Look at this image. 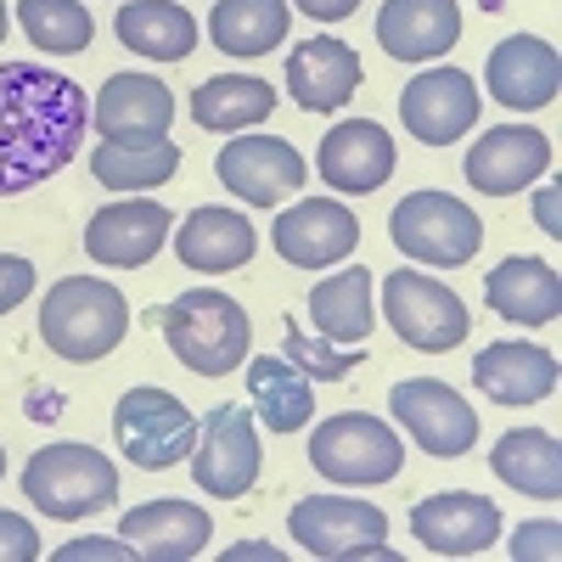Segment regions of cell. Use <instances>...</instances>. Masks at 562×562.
<instances>
[{"label":"cell","mask_w":562,"mask_h":562,"mask_svg":"<svg viewBox=\"0 0 562 562\" xmlns=\"http://www.w3.org/2000/svg\"><path fill=\"white\" fill-rule=\"evenodd\" d=\"M288 535L315 562H349V557H394L389 540V512L378 501L355 495H310L288 512Z\"/></svg>","instance_id":"cell-6"},{"label":"cell","mask_w":562,"mask_h":562,"mask_svg":"<svg viewBox=\"0 0 562 562\" xmlns=\"http://www.w3.org/2000/svg\"><path fill=\"white\" fill-rule=\"evenodd\" d=\"M479 113H484V97H479L473 74H461V68L416 74L400 97V119L422 147H450V140H461L479 124Z\"/></svg>","instance_id":"cell-13"},{"label":"cell","mask_w":562,"mask_h":562,"mask_svg":"<svg viewBox=\"0 0 562 562\" xmlns=\"http://www.w3.org/2000/svg\"><path fill=\"white\" fill-rule=\"evenodd\" d=\"M90 124H97L102 140H119V147H147V140H164L175 124V97L169 85L153 74H113L97 102H90Z\"/></svg>","instance_id":"cell-17"},{"label":"cell","mask_w":562,"mask_h":562,"mask_svg":"<svg viewBox=\"0 0 562 562\" xmlns=\"http://www.w3.org/2000/svg\"><path fill=\"white\" fill-rule=\"evenodd\" d=\"M90 175H97L108 192H153V186H169L180 175V140H147V147H119V140H102L90 153Z\"/></svg>","instance_id":"cell-33"},{"label":"cell","mask_w":562,"mask_h":562,"mask_svg":"<svg viewBox=\"0 0 562 562\" xmlns=\"http://www.w3.org/2000/svg\"><path fill=\"white\" fill-rule=\"evenodd\" d=\"M265 473V450H259V428L248 405H214L198 422V445H192V479L203 495L237 501L259 484Z\"/></svg>","instance_id":"cell-10"},{"label":"cell","mask_w":562,"mask_h":562,"mask_svg":"<svg viewBox=\"0 0 562 562\" xmlns=\"http://www.w3.org/2000/svg\"><path fill=\"white\" fill-rule=\"evenodd\" d=\"M23 495L52 524H79L119 501V467L90 445H45L23 467Z\"/></svg>","instance_id":"cell-4"},{"label":"cell","mask_w":562,"mask_h":562,"mask_svg":"<svg viewBox=\"0 0 562 562\" xmlns=\"http://www.w3.org/2000/svg\"><path fill=\"white\" fill-rule=\"evenodd\" d=\"M130 333V299L102 276H63L45 288L40 304V338L57 360L90 366L108 360Z\"/></svg>","instance_id":"cell-2"},{"label":"cell","mask_w":562,"mask_h":562,"mask_svg":"<svg viewBox=\"0 0 562 562\" xmlns=\"http://www.w3.org/2000/svg\"><path fill=\"white\" fill-rule=\"evenodd\" d=\"M153 321L164 326L175 360L186 371H198V378H225V371H237L248 360V349H254L248 310L237 299H225L220 288H186Z\"/></svg>","instance_id":"cell-3"},{"label":"cell","mask_w":562,"mask_h":562,"mask_svg":"<svg viewBox=\"0 0 562 562\" xmlns=\"http://www.w3.org/2000/svg\"><path fill=\"white\" fill-rule=\"evenodd\" d=\"M512 557H518V562H557L562 557V524L557 518H529V524H518V535H512V546H506Z\"/></svg>","instance_id":"cell-36"},{"label":"cell","mask_w":562,"mask_h":562,"mask_svg":"<svg viewBox=\"0 0 562 562\" xmlns=\"http://www.w3.org/2000/svg\"><path fill=\"white\" fill-rule=\"evenodd\" d=\"M113 439L130 456V467L140 473H164L180 467L198 445V416L186 400H175L169 389H130L113 411Z\"/></svg>","instance_id":"cell-8"},{"label":"cell","mask_w":562,"mask_h":562,"mask_svg":"<svg viewBox=\"0 0 562 562\" xmlns=\"http://www.w3.org/2000/svg\"><path fill=\"white\" fill-rule=\"evenodd\" d=\"M535 225L546 231V237H562V192H557V186H540V198H535Z\"/></svg>","instance_id":"cell-40"},{"label":"cell","mask_w":562,"mask_h":562,"mask_svg":"<svg viewBox=\"0 0 562 562\" xmlns=\"http://www.w3.org/2000/svg\"><path fill=\"white\" fill-rule=\"evenodd\" d=\"M288 90H293V102L304 113H338L360 90V57H355V45H344L333 34L304 40L299 52L288 57Z\"/></svg>","instance_id":"cell-23"},{"label":"cell","mask_w":562,"mask_h":562,"mask_svg":"<svg viewBox=\"0 0 562 562\" xmlns=\"http://www.w3.org/2000/svg\"><path fill=\"white\" fill-rule=\"evenodd\" d=\"M214 175L225 180V192H237L243 203L270 209V203L299 192L310 164H304V153L293 147V140H281V135H237V140L220 147Z\"/></svg>","instance_id":"cell-12"},{"label":"cell","mask_w":562,"mask_h":562,"mask_svg":"<svg viewBox=\"0 0 562 562\" xmlns=\"http://www.w3.org/2000/svg\"><path fill=\"white\" fill-rule=\"evenodd\" d=\"M383 315L394 326V338L422 349V355H445V349L467 344V333H473L467 304L445 288V281L422 276V270H394L383 281Z\"/></svg>","instance_id":"cell-9"},{"label":"cell","mask_w":562,"mask_h":562,"mask_svg":"<svg viewBox=\"0 0 562 562\" xmlns=\"http://www.w3.org/2000/svg\"><path fill=\"white\" fill-rule=\"evenodd\" d=\"M467 180L484 198H518L524 186H535L551 169V135L529 130V124H495L490 135H479L467 147Z\"/></svg>","instance_id":"cell-18"},{"label":"cell","mask_w":562,"mask_h":562,"mask_svg":"<svg viewBox=\"0 0 562 562\" xmlns=\"http://www.w3.org/2000/svg\"><path fill=\"white\" fill-rule=\"evenodd\" d=\"M299 7H304L315 23H344V18L360 12V0H299Z\"/></svg>","instance_id":"cell-41"},{"label":"cell","mask_w":562,"mask_h":562,"mask_svg":"<svg viewBox=\"0 0 562 562\" xmlns=\"http://www.w3.org/2000/svg\"><path fill=\"white\" fill-rule=\"evenodd\" d=\"M389 411H394L400 428L411 434V445L439 456V461H456V456H467L479 445V411L467 405L450 383H439V378H405V383H394Z\"/></svg>","instance_id":"cell-11"},{"label":"cell","mask_w":562,"mask_h":562,"mask_svg":"<svg viewBox=\"0 0 562 562\" xmlns=\"http://www.w3.org/2000/svg\"><path fill=\"white\" fill-rule=\"evenodd\" d=\"M18 23L45 57H79L97 40V18L79 0H18Z\"/></svg>","instance_id":"cell-34"},{"label":"cell","mask_w":562,"mask_h":562,"mask_svg":"<svg viewBox=\"0 0 562 562\" xmlns=\"http://www.w3.org/2000/svg\"><path fill=\"white\" fill-rule=\"evenodd\" d=\"M248 400L254 416L270 434H299L315 416V383L288 360V355H259L248 360Z\"/></svg>","instance_id":"cell-29"},{"label":"cell","mask_w":562,"mask_h":562,"mask_svg":"<svg viewBox=\"0 0 562 562\" xmlns=\"http://www.w3.org/2000/svg\"><path fill=\"white\" fill-rule=\"evenodd\" d=\"M29 416H34V422H57V416H63V400H57L52 389H45V394H34V400H29Z\"/></svg>","instance_id":"cell-43"},{"label":"cell","mask_w":562,"mask_h":562,"mask_svg":"<svg viewBox=\"0 0 562 562\" xmlns=\"http://www.w3.org/2000/svg\"><path fill=\"white\" fill-rule=\"evenodd\" d=\"M557 378H562L557 355L540 349V344H518V338H512V344H490L473 360V383L495 405H540L557 389Z\"/></svg>","instance_id":"cell-25"},{"label":"cell","mask_w":562,"mask_h":562,"mask_svg":"<svg viewBox=\"0 0 562 562\" xmlns=\"http://www.w3.org/2000/svg\"><path fill=\"white\" fill-rule=\"evenodd\" d=\"M389 237L405 259L434 265V270H456L484 248V225L450 192H411L394 214H389Z\"/></svg>","instance_id":"cell-7"},{"label":"cell","mask_w":562,"mask_h":562,"mask_svg":"<svg viewBox=\"0 0 562 562\" xmlns=\"http://www.w3.org/2000/svg\"><path fill=\"white\" fill-rule=\"evenodd\" d=\"M490 467H495V479L512 484L518 495H535V501H557L562 495V450L540 428L501 434L495 450H490Z\"/></svg>","instance_id":"cell-30"},{"label":"cell","mask_w":562,"mask_h":562,"mask_svg":"<svg viewBox=\"0 0 562 562\" xmlns=\"http://www.w3.org/2000/svg\"><path fill=\"white\" fill-rule=\"evenodd\" d=\"M456 40H461L456 0H383L378 12V45L394 63H434Z\"/></svg>","instance_id":"cell-22"},{"label":"cell","mask_w":562,"mask_h":562,"mask_svg":"<svg viewBox=\"0 0 562 562\" xmlns=\"http://www.w3.org/2000/svg\"><path fill=\"white\" fill-rule=\"evenodd\" d=\"M0 479H7V450H0Z\"/></svg>","instance_id":"cell-45"},{"label":"cell","mask_w":562,"mask_h":562,"mask_svg":"<svg viewBox=\"0 0 562 562\" xmlns=\"http://www.w3.org/2000/svg\"><path fill=\"white\" fill-rule=\"evenodd\" d=\"M293 7L288 0H214L209 34L225 57H265L288 40Z\"/></svg>","instance_id":"cell-31"},{"label":"cell","mask_w":562,"mask_h":562,"mask_svg":"<svg viewBox=\"0 0 562 562\" xmlns=\"http://www.w3.org/2000/svg\"><path fill=\"white\" fill-rule=\"evenodd\" d=\"M7 29H12V12H7V0H0V45H7Z\"/></svg>","instance_id":"cell-44"},{"label":"cell","mask_w":562,"mask_h":562,"mask_svg":"<svg viewBox=\"0 0 562 562\" xmlns=\"http://www.w3.org/2000/svg\"><path fill=\"white\" fill-rule=\"evenodd\" d=\"M40 557V529L18 512H0V562H34Z\"/></svg>","instance_id":"cell-37"},{"label":"cell","mask_w":562,"mask_h":562,"mask_svg":"<svg viewBox=\"0 0 562 562\" xmlns=\"http://www.w3.org/2000/svg\"><path fill=\"white\" fill-rule=\"evenodd\" d=\"M281 355H288L304 378H315V383H344L349 371L366 360L360 349H344V344L321 338V333H304L299 321H288V333H281Z\"/></svg>","instance_id":"cell-35"},{"label":"cell","mask_w":562,"mask_h":562,"mask_svg":"<svg viewBox=\"0 0 562 562\" xmlns=\"http://www.w3.org/2000/svg\"><path fill=\"white\" fill-rule=\"evenodd\" d=\"M113 29L135 57H153V63H186L198 52V18L175 7V0H124Z\"/></svg>","instance_id":"cell-27"},{"label":"cell","mask_w":562,"mask_h":562,"mask_svg":"<svg viewBox=\"0 0 562 562\" xmlns=\"http://www.w3.org/2000/svg\"><path fill=\"white\" fill-rule=\"evenodd\" d=\"M501 506L473 490H445L411 506V535L434 557H479L501 540Z\"/></svg>","instance_id":"cell-16"},{"label":"cell","mask_w":562,"mask_h":562,"mask_svg":"<svg viewBox=\"0 0 562 562\" xmlns=\"http://www.w3.org/2000/svg\"><path fill=\"white\" fill-rule=\"evenodd\" d=\"M484 79H490V97L512 113H540L557 102V85H562V57L557 45L540 40V34H512L501 40L490 63H484Z\"/></svg>","instance_id":"cell-20"},{"label":"cell","mask_w":562,"mask_h":562,"mask_svg":"<svg viewBox=\"0 0 562 562\" xmlns=\"http://www.w3.org/2000/svg\"><path fill=\"white\" fill-rule=\"evenodd\" d=\"M276 113V90L254 74H220V79H203L192 90V119L214 135H231V130H254Z\"/></svg>","instance_id":"cell-32"},{"label":"cell","mask_w":562,"mask_h":562,"mask_svg":"<svg viewBox=\"0 0 562 562\" xmlns=\"http://www.w3.org/2000/svg\"><path fill=\"white\" fill-rule=\"evenodd\" d=\"M243 557H259V562H281L288 551H276V546H265V540H248V546H231V551H225V562H243Z\"/></svg>","instance_id":"cell-42"},{"label":"cell","mask_w":562,"mask_h":562,"mask_svg":"<svg viewBox=\"0 0 562 562\" xmlns=\"http://www.w3.org/2000/svg\"><path fill=\"white\" fill-rule=\"evenodd\" d=\"M169 225L175 214L153 198H124V203H108L90 214L85 225V254L108 265V270H140V265H153L169 243Z\"/></svg>","instance_id":"cell-14"},{"label":"cell","mask_w":562,"mask_h":562,"mask_svg":"<svg viewBox=\"0 0 562 562\" xmlns=\"http://www.w3.org/2000/svg\"><path fill=\"white\" fill-rule=\"evenodd\" d=\"M321 180L344 198H371L378 186L394 175V135L371 119H344L321 135V153H315Z\"/></svg>","instance_id":"cell-19"},{"label":"cell","mask_w":562,"mask_h":562,"mask_svg":"<svg viewBox=\"0 0 562 562\" xmlns=\"http://www.w3.org/2000/svg\"><path fill=\"white\" fill-rule=\"evenodd\" d=\"M119 540L140 562H192L214 540V518L198 501H147L119 518Z\"/></svg>","instance_id":"cell-21"},{"label":"cell","mask_w":562,"mask_h":562,"mask_svg":"<svg viewBox=\"0 0 562 562\" xmlns=\"http://www.w3.org/2000/svg\"><path fill=\"white\" fill-rule=\"evenodd\" d=\"M175 254H180L186 270L225 276V270H243V265L259 254V237H254L248 214L203 203V209H192V214L180 220V231H175Z\"/></svg>","instance_id":"cell-24"},{"label":"cell","mask_w":562,"mask_h":562,"mask_svg":"<svg viewBox=\"0 0 562 562\" xmlns=\"http://www.w3.org/2000/svg\"><path fill=\"white\" fill-rule=\"evenodd\" d=\"M135 551L124 540H68L57 551V562H130Z\"/></svg>","instance_id":"cell-39"},{"label":"cell","mask_w":562,"mask_h":562,"mask_svg":"<svg viewBox=\"0 0 562 562\" xmlns=\"http://www.w3.org/2000/svg\"><path fill=\"white\" fill-rule=\"evenodd\" d=\"M310 321L321 338H333L344 349H366L371 326H378V315H371V270L349 265V270H333L326 281H315Z\"/></svg>","instance_id":"cell-28"},{"label":"cell","mask_w":562,"mask_h":562,"mask_svg":"<svg viewBox=\"0 0 562 562\" xmlns=\"http://www.w3.org/2000/svg\"><path fill=\"white\" fill-rule=\"evenodd\" d=\"M34 293V265L23 254H0V315H12Z\"/></svg>","instance_id":"cell-38"},{"label":"cell","mask_w":562,"mask_h":562,"mask_svg":"<svg viewBox=\"0 0 562 562\" xmlns=\"http://www.w3.org/2000/svg\"><path fill=\"white\" fill-rule=\"evenodd\" d=\"M484 299L501 321H518V326H551L562 315V276L546 259L529 254H512L484 276Z\"/></svg>","instance_id":"cell-26"},{"label":"cell","mask_w":562,"mask_h":562,"mask_svg":"<svg viewBox=\"0 0 562 562\" xmlns=\"http://www.w3.org/2000/svg\"><path fill=\"white\" fill-rule=\"evenodd\" d=\"M90 135V97L45 63H0V198L63 175Z\"/></svg>","instance_id":"cell-1"},{"label":"cell","mask_w":562,"mask_h":562,"mask_svg":"<svg viewBox=\"0 0 562 562\" xmlns=\"http://www.w3.org/2000/svg\"><path fill=\"white\" fill-rule=\"evenodd\" d=\"M310 467L326 484H349V490H378L394 484L400 467H405V445L389 428L383 416H366V411H338L315 422L310 434Z\"/></svg>","instance_id":"cell-5"},{"label":"cell","mask_w":562,"mask_h":562,"mask_svg":"<svg viewBox=\"0 0 562 562\" xmlns=\"http://www.w3.org/2000/svg\"><path fill=\"white\" fill-rule=\"evenodd\" d=\"M270 243L299 270H333L360 248V220L333 198H304L270 225Z\"/></svg>","instance_id":"cell-15"}]
</instances>
